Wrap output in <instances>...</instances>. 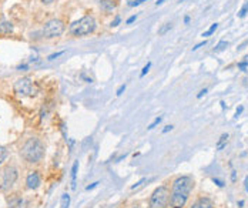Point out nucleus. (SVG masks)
I'll use <instances>...</instances> for the list:
<instances>
[{"label": "nucleus", "instance_id": "f257e3e1", "mask_svg": "<svg viewBox=\"0 0 248 208\" xmlns=\"http://www.w3.org/2000/svg\"><path fill=\"white\" fill-rule=\"evenodd\" d=\"M194 188V178L191 175H180L172 181L170 191V208H184Z\"/></svg>", "mask_w": 248, "mask_h": 208}, {"label": "nucleus", "instance_id": "f03ea898", "mask_svg": "<svg viewBox=\"0 0 248 208\" xmlns=\"http://www.w3.org/2000/svg\"><path fill=\"white\" fill-rule=\"evenodd\" d=\"M19 154H20L21 160L27 164H39L44 158L46 146L40 138L30 137L21 144Z\"/></svg>", "mask_w": 248, "mask_h": 208}, {"label": "nucleus", "instance_id": "7ed1b4c3", "mask_svg": "<svg viewBox=\"0 0 248 208\" xmlns=\"http://www.w3.org/2000/svg\"><path fill=\"white\" fill-rule=\"evenodd\" d=\"M96 27H97L96 19H94L93 16L87 14V16H83V17L79 19V20L73 21V23L69 26V31H70L73 36H76V37H81V36L91 34L93 31L96 30Z\"/></svg>", "mask_w": 248, "mask_h": 208}, {"label": "nucleus", "instance_id": "20e7f679", "mask_svg": "<svg viewBox=\"0 0 248 208\" xmlns=\"http://www.w3.org/2000/svg\"><path fill=\"white\" fill-rule=\"evenodd\" d=\"M170 204V188L163 184L157 187L150 195L148 208H167Z\"/></svg>", "mask_w": 248, "mask_h": 208}, {"label": "nucleus", "instance_id": "39448f33", "mask_svg": "<svg viewBox=\"0 0 248 208\" xmlns=\"http://www.w3.org/2000/svg\"><path fill=\"white\" fill-rule=\"evenodd\" d=\"M13 90L17 96L20 97H34L37 94V87L34 86V83L29 77H21L19 80L14 81L13 84Z\"/></svg>", "mask_w": 248, "mask_h": 208}, {"label": "nucleus", "instance_id": "423d86ee", "mask_svg": "<svg viewBox=\"0 0 248 208\" xmlns=\"http://www.w3.org/2000/svg\"><path fill=\"white\" fill-rule=\"evenodd\" d=\"M64 30H66V26L60 19H51L44 24L43 30H41V34L46 39H54V37H59V36L63 34Z\"/></svg>", "mask_w": 248, "mask_h": 208}, {"label": "nucleus", "instance_id": "0eeeda50", "mask_svg": "<svg viewBox=\"0 0 248 208\" xmlns=\"http://www.w3.org/2000/svg\"><path fill=\"white\" fill-rule=\"evenodd\" d=\"M17 178H19V170L14 165H7L3 170V173H2V185H0V190H3V191L10 190L16 184Z\"/></svg>", "mask_w": 248, "mask_h": 208}, {"label": "nucleus", "instance_id": "6e6552de", "mask_svg": "<svg viewBox=\"0 0 248 208\" xmlns=\"http://www.w3.org/2000/svg\"><path fill=\"white\" fill-rule=\"evenodd\" d=\"M41 185V175L39 171H30L26 177V187L29 190H37Z\"/></svg>", "mask_w": 248, "mask_h": 208}, {"label": "nucleus", "instance_id": "1a4fd4ad", "mask_svg": "<svg viewBox=\"0 0 248 208\" xmlns=\"http://www.w3.org/2000/svg\"><path fill=\"white\" fill-rule=\"evenodd\" d=\"M24 204L26 201L21 195H10V197H7V207L9 208H23Z\"/></svg>", "mask_w": 248, "mask_h": 208}, {"label": "nucleus", "instance_id": "9d476101", "mask_svg": "<svg viewBox=\"0 0 248 208\" xmlns=\"http://www.w3.org/2000/svg\"><path fill=\"white\" fill-rule=\"evenodd\" d=\"M190 208H214V203H213L211 198L201 197V198H198L197 201L192 204Z\"/></svg>", "mask_w": 248, "mask_h": 208}, {"label": "nucleus", "instance_id": "9b49d317", "mask_svg": "<svg viewBox=\"0 0 248 208\" xmlns=\"http://www.w3.org/2000/svg\"><path fill=\"white\" fill-rule=\"evenodd\" d=\"M100 6L104 11H113L114 9H117L118 2L117 0H100Z\"/></svg>", "mask_w": 248, "mask_h": 208}, {"label": "nucleus", "instance_id": "f8f14e48", "mask_svg": "<svg viewBox=\"0 0 248 208\" xmlns=\"http://www.w3.org/2000/svg\"><path fill=\"white\" fill-rule=\"evenodd\" d=\"M13 33V24L7 20L0 21V34H10Z\"/></svg>", "mask_w": 248, "mask_h": 208}, {"label": "nucleus", "instance_id": "ddd939ff", "mask_svg": "<svg viewBox=\"0 0 248 208\" xmlns=\"http://www.w3.org/2000/svg\"><path fill=\"white\" fill-rule=\"evenodd\" d=\"M228 136L227 133H224V134H221V137L218 138V141H217V146H215V148H217V151H223L224 148L227 147V142H228Z\"/></svg>", "mask_w": 248, "mask_h": 208}, {"label": "nucleus", "instance_id": "4468645a", "mask_svg": "<svg viewBox=\"0 0 248 208\" xmlns=\"http://www.w3.org/2000/svg\"><path fill=\"white\" fill-rule=\"evenodd\" d=\"M77 173H79V161H74L73 162V167H71V188L73 190H76Z\"/></svg>", "mask_w": 248, "mask_h": 208}, {"label": "nucleus", "instance_id": "2eb2a0df", "mask_svg": "<svg viewBox=\"0 0 248 208\" xmlns=\"http://www.w3.org/2000/svg\"><path fill=\"white\" fill-rule=\"evenodd\" d=\"M10 155V151H9V148L5 147V146H0V165H3L6 162V160L9 158Z\"/></svg>", "mask_w": 248, "mask_h": 208}, {"label": "nucleus", "instance_id": "dca6fc26", "mask_svg": "<svg viewBox=\"0 0 248 208\" xmlns=\"http://www.w3.org/2000/svg\"><path fill=\"white\" fill-rule=\"evenodd\" d=\"M70 201H71L70 195H69L67 193H64L63 195H61V198H60V205H61V208H69V207H70Z\"/></svg>", "mask_w": 248, "mask_h": 208}, {"label": "nucleus", "instance_id": "f3484780", "mask_svg": "<svg viewBox=\"0 0 248 208\" xmlns=\"http://www.w3.org/2000/svg\"><path fill=\"white\" fill-rule=\"evenodd\" d=\"M228 47V41L227 40H221L220 43H218L217 46L214 47V53H220V51H223V50H225Z\"/></svg>", "mask_w": 248, "mask_h": 208}, {"label": "nucleus", "instance_id": "a211bd4d", "mask_svg": "<svg viewBox=\"0 0 248 208\" xmlns=\"http://www.w3.org/2000/svg\"><path fill=\"white\" fill-rule=\"evenodd\" d=\"M217 29H218V23H213L211 27H210L207 31H204L203 33V37H210V36H213V33L217 30Z\"/></svg>", "mask_w": 248, "mask_h": 208}, {"label": "nucleus", "instance_id": "6ab92c4d", "mask_svg": "<svg viewBox=\"0 0 248 208\" xmlns=\"http://www.w3.org/2000/svg\"><path fill=\"white\" fill-rule=\"evenodd\" d=\"M161 121H163V117H156V118H154V121H153L151 124H150V126L147 127V130H148V131H151V130H154V128L157 127V126H158V124H160V123H161Z\"/></svg>", "mask_w": 248, "mask_h": 208}, {"label": "nucleus", "instance_id": "aec40b11", "mask_svg": "<svg viewBox=\"0 0 248 208\" xmlns=\"http://www.w3.org/2000/svg\"><path fill=\"white\" fill-rule=\"evenodd\" d=\"M171 27H172L171 23H166V24H164V26L161 27V29L158 30V36H164L166 33H167V31L171 30Z\"/></svg>", "mask_w": 248, "mask_h": 208}, {"label": "nucleus", "instance_id": "412c9836", "mask_svg": "<svg viewBox=\"0 0 248 208\" xmlns=\"http://www.w3.org/2000/svg\"><path fill=\"white\" fill-rule=\"evenodd\" d=\"M247 13H248V3H245V5L241 7V10L238 11V17H240V19H243V17H245V16H247Z\"/></svg>", "mask_w": 248, "mask_h": 208}, {"label": "nucleus", "instance_id": "4be33fe9", "mask_svg": "<svg viewBox=\"0 0 248 208\" xmlns=\"http://www.w3.org/2000/svg\"><path fill=\"white\" fill-rule=\"evenodd\" d=\"M213 183L220 188L225 187V181H224V180H220V178H217V177H213Z\"/></svg>", "mask_w": 248, "mask_h": 208}, {"label": "nucleus", "instance_id": "5701e85b", "mask_svg": "<svg viewBox=\"0 0 248 208\" xmlns=\"http://www.w3.org/2000/svg\"><path fill=\"white\" fill-rule=\"evenodd\" d=\"M150 67H151V63H150V61H148V63H147L146 66L143 67L141 73H140V77H144V76H146L147 73H148V71H150Z\"/></svg>", "mask_w": 248, "mask_h": 208}, {"label": "nucleus", "instance_id": "b1692460", "mask_svg": "<svg viewBox=\"0 0 248 208\" xmlns=\"http://www.w3.org/2000/svg\"><path fill=\"white\" fill-rule=\"evenodd\" d=\"M144 2H147V0H130V2H128V6H130V7H136V6L143 5Z\"/></svg>", "mask_w": 248, "mask_h": 208}, {"label": "nucleus", "instance_id": "393cba45", "mask_svg": "<svg viewBox=\"0 0 248 208\" xmlns=\"http://www.w3.org/2000/svg\"><path fill=\"white\" fill-rule=\"evenodd\" d=\"M146 181H147V178H146V177H143L141 180H138V181H137V183L134 184V185H131V190H136V188L141 187V185H143L144 183H146Z\"/></svg>", "mask_w": 248, "mask_h": 208}, {"label": "nucleus", "instance_id": "a878e982", "mask_svg": "<svg viewBox=\"0 0 248 208\" xmlns=\"http://www.w3.org/2000/svg\"><path fill=\"white\" fill-rule=\"evenodd\" d=\"M61 54H64V50H63V51H57V53H53V54H50V56L47 57V60H49V61L54 60V59H57V57H60Z\"/></svg>", "mask_w": 248, "mask_h": 208}, {"label": "nucleus", "instance_id": "bb28decb", "mask_svg": "<svg viewBox=\"0 0 248 208\" xmlns=\"http://www.w3.org/2000/svg\"><path fill=\"white\" fill-rule=\"evenodd\" d=\"M247 67H248V60H244V61H240V63H238V69H240V70L245 71Z\"/></svg>", "mask_w": 248, "mask_h": 208}, {"label": "nucleus", "instance_id": "cd10ccee", "mask_svg": "<svg viewBox=\"0 0 248 208\" xmlns=\"http://www.w3.org/2000/svg\"><path fill=\"white\" fill-rule=\"evenodd\" d=\"M120 23H121V17H120V16H116V17H114V20L111 21V24H110V26H111V27H117Z\"/></svg>", "mask_w": 248, "mask_h": 208}, {"label": "nucleus", "instance_id": "c85d7f7f", "mask_svg": "<svg viewBox=\"0 0 248 208\" xmlns=\"http://www.w3.org/2000/svg\"><path fill=\"white\" fill-rule=\"evenodd\" d=\"M98 184H100V181H94V183H91L90 185H87V187H86V191H91V190L97 188V187H98Z\"/></svg>", "mask_w": 248, "mask_h": 208}, {"label": "nucleus", "instance_id": "c756f323", "mask_svg": "<svg viewBox=\"0 0 248 208\" xmlns=\"http://www.w3.org/2000/svg\"><path fill=\"white\" fill-rule=\"evenodd\" d=\"M126 88H127V86H126V84H121V86H120V87H118V88H117L116 94H117V96H121L123 93L126 91Z\"/></svg>", "mask_w": 248, "mask_h": 208}, {"label": "nucleus", "instance_id": "7c9ffc66", "mask_svg": "<svg viewBox=\"0 0 248 208\" xmlns=\"http://www.w3.org/2000/svg\"><path fill=\"white\" fill-rule=\"evenodd\" d=\"M207 44V40H204V41H201V43H198V44H195V46L192 47V51H195V50H198L200 47H204Z\"/></svg>", "mask_w": 248, "mask_h": 208}, {"label": "nucleus", "instance_id": "2f4dec72", "mask_svg": "<svg viewBox=\"0 0 248 208\" xmlns=\"http://www.w3.org/2000/svg\"><path fill=\"white\" fill-rule=\"evenodd\" d=\"M243 111H244V106H240L237 108V111H235V116H234V117H235V118H238V117L243 114Z\"/></svg>", "mask_w": 248, "mask_h": 208}, {"label": "nucleus", "instance_id": "473e14b6", "mask_svg": "<svg viewBox=\"0 0 248 208\" xmlns=\"http://www.w3.org/2000/svg\"><path fill=\"white\" fill-rule=\"evenodd\" d=\"M136 20H137V14H133V16H130V17L127 19L126 23H127V24H131V23H134Z\"/></svg>", "mask_w": 248, "mask_h": 208}, {"label": "nucleus", "instance_id": "72a5a7b5", "mask_svg": "<svg viewBox=\"0 0 248 208\" xmlns=\"http://www.w3.org/2000/svg\"><path fill=\"white\" fill-rule=\"evenodd\" d=\"M208 93V88H203V90H200V93L197 94V98H203V96H205Z\"/></svg>", "mask_w": 248, "mask_h": 208}, {"label": "nucleus", "instance_id": "f704fd0d", "mask_svg": "<svg viewBox=\"0 0 248 208\" xmlns=\"http://www.w3.org/2000/svg\"><path fill=\"white\" fill-rule=\"evenodd\" d=\"M172 128H174V126H166V127L163 128V134H167V133H170V131H172Z\"/></svg>", "mask_w": 248, "mask_h": 208}, {"label": "nucleus", "instance_id": "c9c22d12", "mask_svg": "<svg viewBox=\"0 0 248 208\" xmlns=\"http://www.w3.org/2000/svg\"><path fill=\"white\" fill-rule=\"evenodd\" d=\"M231 181H233V183L237 181V171H234V170L231 171Z\"/></svg>", "mask_w": 248, "mask_h": 208}, {"label": "nucleus", "instance_id": "e433bc0d", "mask_svg": "<svg viewBox=\"0 0 248 208\" xmlns=\"http://www.w3.org/2000/svg\"><path fill=\"white\" fill-rule=\"evenodd\" d=\"M244 188H245V191L248 193V175H245V178H244Z\"/></svg>", "mask_w": 248, "mask_h": 208}, {"label": "nucleus", "instance_id": "4c0bfd02", "mask_svg": "<svg viewBox=\"0 0 248 208\" xmlns=\"http://www.w3.org/2000/svg\"><path fill=\"white\" fill-rule=\"evenodd\" d=\"M27 69H29V64H20L17 67V70H27Z\"/></svg>", "mask_w": 248, "mask_h": 208}, {"label": "nucleus", "instance_id": "58836bf2", "mask_svg": "<svg viewBox=\"0 0 248 208\" xmlns=\"http://www.w3.org/2000/svg\"><path fill=\"white\" fill-rule=\"evenodd\" d=\"M190 21H191V17H190V16H184V23H185V24H188Z\"/></svg>", "mask_w": 248, "mask_h": 208}, {"label": "nucleus", "instance_id": "ea45409f", "mask_svg": "<svg viewBox=\"0 0 248 208\" xmlns=\"http://www.w3.org/2000/svg\"><path fill=\"white\" fill-rule=\"evenodd\" d=\"M126 157H127V154H123V155H120V157L117 158V160H116V162H120V161H121V160H124V158H126Z\"/></svg>", "mask_w": 248, "mask_h": 208}, {"label": "nucleus", "instance_id": "a19ab883", "mask_svg": "<svg viewBox=\"0 0 248 208\" xmlns=\"http://www.w3.org/2000/svg\"><path fill=\"white\" fill-rule=\"evenodd\" d=\"M244 204H245V201H244V200H240V201L237 203V205H238L240 208H243V207H244Z\"/></svg>", "mask_w": 248, "mask_h": 208}, {"label": "nucleus", "instance_id": "79ce46f5", "mask_svg": "<svg viewBox=\"0 0 248 208\" xmlns=\"http://www.w3.org/2000/svg\"><path fill=\"white\" fill-rule=\"evenodd\" d=\"M41 2H43L44 5H50V3H53L54 0H41Z\"/></svg>", "mask_w": 248, "mask_h": 208}, {"label": "nucleus", "instance_id": "37998d69", "mask_svg": "<svg viewBox=\"0 0 248 208\" xmlns=\"http://www.w3.org/2000/svg\"><path fill=\"white\" fill-rule=\"evenodd\" d=\"M164 2H166V0H158V2H156V6H161Z\"/></svg>", "mask_w": 248, "mask_h": 208}, {"label": "nucleus", "instance_id": "c03bdc74", "mask_svg": "<svg viewBox=\"0 0 248 208\" xmlns=\"http://www.w3.org/2000/svg\"><path fill=\"white\" fill-rule=\"evenodd\" d=\"M220 104H221V108H223V110H225V107H227V106H225V103H224V101H221V103H220Z\"/></svg>", "mask_w": 248, "mask_h": 208}, {"label": "nucleus", "instance_id": "a18cd8bd", "mask_svg": "<svg viewBox=\"0 0 248 208\" xmlns=\"http://www.w3.org/2000/svg\"><path fill=\"white\" fill-rule=\"evenodd\" d=\"M134 208H141V207H134Z\"/></svg>", "mask_w": 248, "mask_h": 208}, {"label": "nucleus", "instance_id": "49530a36", "mask_svg": "<svg viewBox=\"0 0 248 208\" xmlns=\"http://www.w3.org/2000/svg\"><path fill=\"white\" fill-rule=\"evenodd\" d=\"M181 2H184V0H181Z\"/></svg>", "mask_w": 248, "mask_h": 208}]
</instances>
